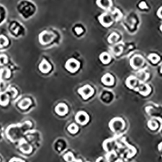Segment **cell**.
I'll return each instance as SVG.
<instances>
[{
  "instance_id": "cell-1",
  "label": "cell",
  "mask_w": 162,
  "mask_h": 162,
  "mask_svg": "<svg viewBox=\"0 0 162 162\" xmlns=\"http://www.w3.org/2000/svg\"><path fill=\"white\" fill-rule=\"evenodd\" d=\"M109 126H110V128L112 131L117 132L123 129L125 126V123L122 119L120 117H116L110 121Z\"/></svg>"
},
{
  "instance_id": "cell-2",
  "label": "cell",
  "mask_w": 162,
  "mask_h": 162,
  "mask_svg": "<svg viewBox=\"0 0 162 162\" xmlns=\"http://www.w3.org/2000/svg\"><path fill=\"white\" fill-rule=\"evenodd\" d=\"M55 37V36L54 33L50 31H44L42 32L39 35V42L42 45H47L53 40Z\"/></svg>"
},
{
  "instance_id": "cell-3",
  "label": "cell",
  "mask_w": 162,
  "mask_h": 162,
  "mask_svg": "<svg viewBox=\"0 0 162 162\" xmlns=\"http://www.w3.org/2000/svg\"><path fill=\"white\" fill-rule=\"evenodd\" d=\"M78 92L84 99H88L92 96L94 93V90L90 85H85L79 88Z\"/></svg>"
},
{
  "instance_id": "cell-4",
  "label": "cell",
  "mask_w": 162,
  "mask_h": 162,
  "mask_svg": "<svg viewBox=\"0 0 162 162\" xmlns=\"http://www.w3.org/2000/svg\"><path fill=\"white\" fill-rule=\"evenodd\" d=\"M65 67L69 72L75 73L80 68V63L75 58H70L66 62Z\"/></svg>"
},
{
  "instance_id": "cell-5",
  "label": "cell",
  "mask_w": 162,
  "mask_h": 162,
  "mask_svg": "<svg viewBox=\"0 0 162 162\" xmlns=\"http://www.w3.org/2000/svg\"><path fill=\"white\" fill-rule=\"evenodd\" d=\"M99 20L101 24L104 26V27H109L114 22V18H112V16L108 13H104L102 14L99 17Z\"/></svg>"
},
{
  "instance_id": "cell-6",
  "label": "cell",
  "mask_w": 162,
  "mask_h": 162,
  "mask_svg": "<svg viewBox=\"0 0 162 162\" xmlns=\"http://www.w3.org/2000/svg\"><path fill=\"white\" fill-rule=\"evenodd\" d=\"M89 120H90V118H89L88 115L84 111L78 112L75 115L76 121H77L78 123L82 125H84L88 123Z\"/></svg>"
},
{
  "instance_id": "cell-7",
  "label": "cell",
  "mask_w": 162,
  "mask_h": 162,
  "mask_svg": "<svg viewBox=\"0 0 162 162\" xmlns=\"http://www.w3.org/2000/svg\"><path fill=\"white\" fill-rule=\"evenodd\" d=\"M144 64V58L141 55H135L130 60L132 67L134 69H138L141 67Z\"/></svg>"
},
{
  "instance_id": "cell-8",
  "label": "cell",
  "mask_w": 162,
  "mask_h": 162,
  "mask_svg": "<svg viewBox=\"0 0 162 162\" xmlns=\"http://www.w3.org/2000/svg\"><path fill=\"white\" fill-rule=\"evenodd\" d=\"M55 112L58 115L63 116L68 114V106L64 103H59L57 107H55Z\"/></svg>"
},
{
  "instance_id": "cell-9",
  "label": "cell",
  "mask_w": 162,
  "mask_h": 162,
  "mask_svg": "<svg viewBox=\"0 0 162 162\" xmlns=\"http://www.w3.org/2000/svg\"><path fill=\"white\" fill-rule=\"evenodd\" d=\"M39 69L44 73H48V72L51 71V66L47 60H45V59H43V60L39 65Z\"/></svg>"
},
{
  "instance_id": "cell-10",
  "label": "cell",
  "mask_w": 162,
  "mask_h": 162,
  "mask_svg": "<svg viewBox=\"0 0 162 162\" xmlns=\"http://www.w3.org/2000/svg\"><path fill=\"white\" fill-rule=\"evenodd\" d=\"M102 82L105 85L112 86L114 83V78L112 75L107 73L105 74L101 78Z\"/></svg>"
},
{
  "instance_id": "cell-11",
  "label": "cell",
  "mask_w": 162,
  "mask_h": 162,
  "mask_svg": "<svg viewBox=\"0 0 162 162\" xmlns=\"http://www.w3.org/2000/svg\"><path fill=\"white\" fill-rule=\"evenodd\" d=\"M11 76V71L6 68L0 69V81H4L5 79L9 78Z\"/></svg>"
},
{
  "instance_id": "cell-12",
  "label": "cell",
  "mask_w": 162,
  "mask_h": 162,
  "mask_svg": "<svg viewBox=\"0 0 162 162\" xmlns=\"http://www.w3.org/2000/svg\"><path fill=\"white\" fill-rule=\"evenodd\" d=\"M97 3L99 6H100L101 8L104 10L110 9L112 5V1H108V0H106V1H102V0L97 1Z\"/></svg>"
},
{
  "instance_id": "cell-13",
  "label": "cell",
  "mask_w": 162,
  "mask_h": 162,
  "mask_svg": "<svg viewBox=\"0 0 162 162\" xmlns=\"http://www.w3.org/2000/svg\"><path fill=\"white\" fill-rule=\"evenodd\" d=\"M9 98L5 92H0V105L6 106L9 103Z\"/></svg>"
},
{
  "instance_id": "cell-14",
  "label": "cell",
  "mask_w": 162,
  "mask_h": 162,
  "mask_svg": "<svg viewBox=\"0 0 162 162\" xmlns=\"http://www.w3.org/2000/svg\"><path fill=\"white\" fill-rule=\"evenodd\" d=\"M139 91L143 95H147L150 92V88L147 84H142L139 87Z\"/></svg>"
},
{
  "instance_id": "cell-15",
  "label": "cell",
  "mask_w": 162,
  "mask_h": 162,
  "mask_svg": "<svg viewBox=\"0 0 162 162\" xmlns=\"http://www.w3.org/2000/svg\"><path fill=\"white\" fill-rule=\"evenodd\" d=\"M99 58H100V60L102 63L104 64H108L111 60L110 55H109L108 53H106V52L102 53L100 55V57H99Z\"/></svg>"
},
{
  "instance_id": "cell-16",
  "label": "cell",
  "mask_w": 162,
  "mask_h": 162,
  "mask_svg": "<svg viewBox=\"0 0 162 162\" xmlns=\"http://www.w3.org/2000/svg\"><path fill=\"white\" fill-rule=\"evenodd\" d=\"M31 104V101L29 98H25L19 102V107L22 109H27L29 107V106Z\"/></svg>"
},
{
  "instance_id": "cell-17",
  "label": "cell",
  "mask_w": 162,
  "mask_h": 162,
  "mask_svg": "<svg viewBox=\"0 0 162 162\" xmlns=\"http://www.w3.org/2000/svg\"><path fill=\"white\" fill-rule=\"evenodd\" d=\"M126 84L128 88H134L137 84V79L134 77H128L126 81Z\"/></svg>"
},
{
  "instance_id": "cell-18",
  "label": "cell",
  "mask_w": 162,
  "mask_h": 162,
  "mask_svg": "<svg viewBox=\"0 0 162 162\" xmlns=\"http://www.w3.org/2000/svg\"><path fill=\"white\" fill-rule=\"evenodd\" d=\"M20 149L22 151L24 152V153L29 154L31 151V147L29 146V145L27 143H26V142H24V143L21 144Z\"/></svg>"
},
{
  "instance_id": "cell-19",
  "label": "cell",
  "mask_w": 162,
  "mask_h": 162,
  "mask_svg": "<svg viewBox=\"0 0 162 162\" xmlns=\"http://www.w3.org/2000/svg\"><path fill=\"white\" fill-rule=\"evenodd\" d=\"M9 40L5 36L0 35V48L5 47L8 45Z\"/></svg>"
},
{
  "instance_id": "cell-20",
  "label": "cell",
  "mask_w": 162,
  "mask_h": 162,
  "mask_svg": "<svg viewBox=\"0 0 162 162\" xmlns=\"http://www.w3.org/2000/svg\"><path fill=\"white\" fill-rule=\"evenodd\" d=\"M68 130L71 134H76L78 130V127L76 124L72 123L68 127Z\"/></svg>"
},
{
  "instance_id": "cell-21",
  "label": "cell",
  "mask_w": 162,
  "mask_h": 162,
  "mask_svg": "<svg viewBox=\"0 0 162 162\" xmlns=\"http://www.w3.org/2000/svg\"><path fill=\"white\" fill-rule=\"evenodd\" d=\"M119 38V35L117 34V33H112V35L108 37V42L109 43H114L115 42H116Z\"/></svg>"
},
{
  "instance_id": "cell-22",
  "label": "cell",
  "mask_w": 162,
  "mask_h": 162,
  "mask_svg": "<svg viewBox=\"0 0 162 162\" xmlns=\"http://www.w3.org/2000/svg\"><path fill=\"white\" fill-rule=\"evenodd\" d=\"M64 160L67 162H72L75 160L74 156L71 153H68L64 156Z\"/></svg>"
},
{
  "instance_id": "cell-23",
  "label": "cell",
  "mask_w": 162,
  "mask_h": 162,
  "mask_svg": "<svg viewBox=\"0 0 162 162\" xmlns=\"http://www.w3.org/2000/svg\"><path fill=\"white\" fill-rule=\"evenodd\" d=\"M150 61L153 63H157V62L160 60V57L159 56H158L156 54H151L148 57Z\"/></svg>"
},
{
  "instance_id": "cell-24",
  "label": "cell",
  "mask_w": 162,
  "mask_h": 162,
  "mask_svg": "<svg viewBox=\"0 0 162 162\" xmlns=\"http://www.w3.org/2000/svg\"><path fill=\"white\" fill-rule=\"evenodd\" d=\"M8 62V58L6 57V55L2 54L0 55V66H3L7 63Z\"/></svg>"
},
{
  "instance_id": "cell-25",
  "label": "cell",
  "mask_w": 162,
  "mask_h": 162,
  "mask_svg": "<svg viewBox=\"0 0 162 162\" xmlns=\"http://www.w3.org/2000/svg\"><path fill=\"white\" fill-rule=\"evenodd\" d=\"M148 127H149V128L151 130H156L158 128V123L156 121H148Z\"/></svg>"
},
{
  "instance_id": "cell-26",
  "label": "cell",
  "mask_w": 162,
  "mask_h": 162,
  "mask_svg": "<svg viewBox=\"0 0 162 162\" xmlns=\"http://www.w3.org/2000/svg\"><path fill=\"white\" fill-rule=\"evenodd\" d=\"M5 17V11L2 6H0V23H2Z\"/></svg>"
},
{
  "instance_id": "cell-27",
  "label": "cell",
  "mask_w": 162,
  "mask_h": 162,
  "mask_svg": "<svg viewBox=\"0 0 162 162\" xmlns=\"http://www.w3.org/2000/svg\"><path fill=\"white\" fill-rule=\"evenodd\" d=\"M6 88V84L4 81H0V91L3 92Z\"/></svg>"
},
{
  "instance_id": "cell-28",
  "label": "cell",
  "mask_w": 162,
  "mask_h": 162,
  "mask_svg": "<svg viewBox=\"0 0 162 162\" xmlns=\"http://www.w3.org/2000/svg\"><path fill=\"white\" fill-rule=\"evenodd\" d=\"M75 31L77 35H81L82 33L83 32V30H82V29L80 27H76L75 28Z\"/></svg>"
},
{
  "instance_id": "cell-29",
  "label": "cell",
  "mask_w": 162,
  "mask_h": 162,
  "mask_svg": "<svg viewBox=\"0 0 162 162\" xmlns=\"http://www.w3.org/2000/svg\"><path fill=\"white\" fill-rule=\"evenodd\" d=\"M9 162H24L23 160H20L19 158H12V160H10Z\"/></svg>"
},
{
  "instance_id": "cell-30",
  "label": "cell",
  "mask_w": 162,
  "mask_h": 162,
  "mask_svg": "<svg viewBox=\"0 0 162 162\" xmlns=\"http://www.w3.org/2000/svg\"><path fill=\"white\" fill-rule=\"evenodd\" d=\"M157 14L158 16V17H160V18L162 19V6L159 9V10H158Z\"/></svg>"
},
{
  "instance_id": "cell-31",
  "label": "cell",
  "mask_w": 162,
  "mask_h": 162,
  "mask_svg": "<svg viewBox=\"0 0 162 162\" xmlns=\"http://www.w3.org/2000/svg\"><path fill=\"white\" fill-rule=\"evenodd\" d=\"M140 7L141 9H147V6L146 5V4H145V2H142L140 4Z\"/></svg>"
},
{
  "instance_id": "cell-32",
  "label": "cell",
  "mask_w": 162,
  "mask_h": 162,
  "mask_svg": "<svg viewBox=\"0 0 162 162\" xmlns=\"http://www.w3.org/2000/svg\"><path fill=\"white\" fill-rule=\"evenodd\" d=\"M158 149H159V150H160V151L162 150V143H160L159 145V146H158Z\"/></svg>"
},
{
  "instance_id": "cell-33",
  "label": "cell",
  "mask_w": 162,
  "mask_h": 162,
  "mask_svg": "<svg viewBox=\"0 0 162 162\" xmlns=\"http://www.w3.org/2000/svg\"><path fill=\"white\" fill-rule=\"evenodd\" d=\"M72 162H81V160H74L73 161H72Z\"/></svg>"
},
{
  "instance_id": "cell-34",
  "label": "cell",
  "mask_w": 162,
  "mask_h": 162,
  "mask_svg": "<svg viewBox=\"0 0 162 162\" xmlns=\"http://www.w3.org/2000/svg\"><path fill=\"white\" fill-rule=\"evenodd\" d=\"M160 28H161V31H162V25H161V27H160Z\"/></svg>"
}]
</instances>
